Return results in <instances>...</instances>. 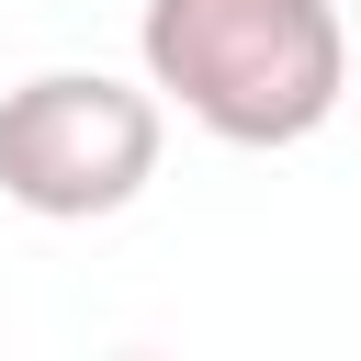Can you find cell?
<instances>
[{
	"label": "cell",
	"mask_w": 361,
	"mask_h": 361,
	"mask_svg": "<svg viewBox=\"0 0 361 361\" xmlns=\"http://www.w3.org/2000/svg\"><path fill=\"white\" fill-rule=\"evenodd\" d=\"M158 147H169L158 79L135 90L113 68H34L0 90V203H23L45 226L124 214L158 180Z\"/></svg>",
	"instance_id": "obj_2"
},
{
	"label": "cell",
	"mask_w": 361,
	"mask_h": 361,
	"mask_svg": "<svg viewBox=\"0 0 361 361\" xmlns=\"http://www.w3.org/2000/svg\"><path fill=\"white\" fill-rule=\"evenodd\" d=\"M135 56L214 147H305L350 90L338 0H147Z\"/></svg>",
	"instance_id": "obj_1"
}]
</instances>
